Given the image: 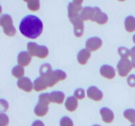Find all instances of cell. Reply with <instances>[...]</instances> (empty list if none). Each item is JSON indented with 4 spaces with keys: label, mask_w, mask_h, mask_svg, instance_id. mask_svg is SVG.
Masks as SVG:
<instances>
[{
    "label": "cell",
    "mask_w": 135,
    "mask_h": 126,
    "mask_svg": "<svg viewBox=\"0 0 135 126\" xmlns=\"http://www.w3.org/2000/svg\"><path fill=\"white\" fill-rule=\"evenodd\" d=\"M21 34L30 39H36L43 31V23L40 18L32 14L24 17L19 24Z\"/></svg>",
    "instance_id": "6da1fadb"
},
{
    "label": "cell",
    "mask_w": 135,
    "mask_h": 126,
    "mask_svg": "<svg viewBox=\"0 0 135 126\" xmlns=\"http://www.w3.org/2000/svg\"><path fill=\"white\" fill-rule=\"evenodd\" d=\"M51 102L50 93H45L40 94L39 101L34 108V114L39 117L46 115L49 110L48 105Z\"/></svg>",
    "instance_id": "7a4b0ae2"
},
{
    "label": "cell",
    "mask_w": 135,
    "mask_h": 126,
    "mask_svg": "<svg viewBox=\"0 0 135 126\" xmlns=\"http://www.w3.org/2000/svg\"><path fill=\"white\" fill-rule=\"evenodd\" d=\"M28 52L32 56H37L40 59H45L49 54V50L45 45H39L34 42L27 44Z\"/></svg>",
    "instance_id": "3957f363"
},
{
    "label": "cell",
    "mask_w": 135,
    "mask_h": 126,
    "mask_svg": "<svg viewBox=\"0 0 135 126\" xmlns=\"http://www.w3.org/2000/svg\"><path fill=\"white\" fill-rule=\"evenodd\" d=\"M41 77H42V79L44 80L47 87H51L54 86L59 81L65 80L67 77V74L65 72L61 70H55L48 76Z\"/></svg>",
    "instance_id": "277c9868"
},
{
    "label": "cell",
    "mask_w": 135,
    "mask_h": 126,
    "mask_svg": "<svg viewBox=\"0 0 135 126\" xmlns=\"http://www.w3.org/2000/svg\"><path fill=\"white\" fill-rule=\"evenodd\" d=\"M0 25L3 28L4 33L8 36H13L16 34L12 17L8 14H4L0 18Z\"/></svg>",
    "instance_id": "5b68a950"
},
{
    "label": "cell",
    "mask_w": 135,
    "mask_h": 126,
    "mask_svg": "<svg viewBox=\"0 0 135 126\" xmlns=\"http://www.w3.org/2000/svg\"><path fill=\"white\" fill-rule=\"evenodd\" d=\"M83 1L82 0H73L70 2L67 6V10H68V17L69 19L75 18L80 15L79 13L83 10L82 3Z\"/></svg>",
    "instance_id": "8992f818"
},
{
    "label": "cell",
    "mask_w": 135,
    "mask_h": 126,
    "mask_svg": "<svg viewBox=\"0 0 135 126\" xmlns=\"http://www.w3.org/2000/svg\"><path fill=\"white\" fill-rule=\"evenodd\" d=\"M133 68L131 62L129 59H121L117 66L119 75L121 77H126Z\"/></svg>",
    "instance_id": "52a82bcc"
},
{
    "label": "cell",
    "mask_w": 135,
    "mask_h": 126,
    "mask_svg": "<svg viewBox=\"0 0 135 126\" xmlns=\"http://www.w3.org/2000/svg\"><path fill=\"white\" fill-rule=\"evenodd\" d=\"M71 23L73 25L74 34L77 38H80L84 34V20L81 18L80 15L75 18L70 19Z\"/></svg>",
    "instance_id": "ba28073f"
},
{
    "label": "cell",
    "mask_w": 135,
    "mask_h": 126,
    "mask_svg": "<svg viewBox=\"0 0 135 126\" xmlns=\"http://www.w3.org/2000/svg\"><path fill=\"white\" fill-rule=\"evenodd\" d=\"M102 45V40L98 37H92L86 41V49L89 51H95L100 49Z\"/></svg>",
    "instance_id": "9c48e42d"
},
{
    "label": "cell",
    "mask_w": 135,
    "mask_h": 126,
    "mask_svg": "<svg viewBox=\"0 0 135 126\" xmlns=\"http://www.w3.org/2000/svg\"><path fill=\"white\" fill-rule=\"evenodd\" d=\"M17 86L26 92H30L34 88V85L31 80L26 77H21L17 81Z\"/></svg>",
    "instance_id": "30bf717a"
},
{
    "label": "cell",
    "mask_w": 135,
    "mask_h": 126,
    "mask_svg": "<svg viewBox=\"0 0 135 126\" xmlns=\"http://www.w3.org/2000/svg\"><path fill=\"white\" fill-rule=\"evenodd\" d=\"M87 96L94 101H100L103 98V93L97 87L91 86L87 89Z\"/></svg>",
    "instance_id": "8fae6325"
},
{
    "label": "cell",
    "mask_w": 135,
    "mask_h": 126,
    "mask_svg": "<svg viewBox=\"0 0 135 126\" xmlns=\"http://www.w3.org/2000/svg\"><path fill=\"white\" fill-rule=\"evenodd\" d=\"M94 8V14L93 22H96L99 24H104L108 20V17L105 13H103L99 7Z\"/></svg>",
    "instance_id": "7c38bea8"
},
{
    "label": "cell",
    "mask_w": 135,
    "mask_h": 126,
    "mask_svg": "<svg viewBox=\"0 0 135 126\" xmlns=\"http://www.w3.org/2000/svg\"><path fill=\"white\" fill-rule=\"evenodd\" d=\"M100 72L103 77L109 79V80L113 79L115 76V71L113 67L110 65H108V64L103 65L100 68Z\"/></svg>",
    "instance_id": "4fadbf2b"
},
{
    "label": "cell",
    "mask_w": 135,
    "mask_h": 126,
    "mask_svg": "<svg viewBox=\"0 0 135 126\" xmlns=\"http://www.w3.org/2000/svg\"><path fill=\"white\" fill-rule=\"evenodd\" d=\"M100 113L104 122L107 123H110L113 122L114 119V113L111 109L106 107H103L100 109Z\"/></svg>",
    "instance_id": "5bb4252c"
},
{
    "label": "cell",
    "mask_w": 135,
    "mask_h": 126,
    "mask_svg": "<svg viewBox=\"0 0 135 126\" xmlns=\"http://www.w3.org/2000/svg\"><path fill=\"white\" fill-rule=\"evenodd\" d=\"M32 60V56L26 51H22L19 52L17 57V62L18 64L22 66H26L30 63Z\"/></svg>",
    "instance_id": "9a60e30c"
},
{
    "label": "cell",
    "mask_w": 135,
    "mask_h": 126,
    "mask_svg": "<svg viewBox=\"0 0 135 126\" xmlns=\"http://www.w3.org/2000/svg\"><path fill=\"white\" fill-rule=\"evenodd\" d=\"M94 14V8L91 7H85L80 13V17L84 21L93 20Z\"/></svg>",
    "instance_id": "2e32d148"
},
{
    "label": "cell",
    "mask_w": 135,
    "mask_h": 126,
    "mask_svg": "<svg viewBox=\"0 0 135 126\" xmlns=\"http://www.w3.org/2000/svg\"><path fill=\"white\" fill-rule=\"evenodd\" d=\"M90 56V51L87 50L86 49H83L78 52L77 60L79 64H82V65H84V64H86Z\"/></svg>",
    "instance_id": "e0dca14e"
},
{
    "label": "cell",
    "mask_w": 135,
    "mask_h": 126,
    "mask_svg": "<svg viewBox=\"0 0 135 126\" xmlns=\"http://www.w3.org/2000/svg\"><path fill=\"white\" fill-rule=\"evenodd\" d=\"M66 109L69 112H74L78 107V100L75 96H71L67 98L65 103Z\"/></svg>",
    "instance_id": "ac0fdd59"
},
{
    "label": "cell",
    "mask_w": 135,
    "mask_h": 126,
    "mask_svg": "<svg viewBox=\"0 0 135 126\" xmlns=\"http://www.w3.org/2000/svg\"><path fill=\"white\" fill-rule=\"evenodd\" d=\"M51 102L57 104H62L65 99V94L61 91H52L50 93Z\"/></svg>",
    "instance_id": "d6986e66"
},
{
    "label": "cell",
    "mask_w": 135,
    "mask_h": 126,
    "mask_svg": "<svg viewBox=\"0 0 135 126\" xmlns=\"http://www.w3.org/2000/svg\"><path fill=\"white\" fill-rule=\"evenodd\" d=\"M125 30L128 32H133L135 31V17L133 16H128L125 20Z\"/></svg>",
    "instance_id": "ffe728a7"
},
{
    "label": "cell",
    "mask_w": 135,
    "mask_h": 126,
    "mask_svg": "<svg viewBox=\"0 0 135 126\" xmlns=\"http://www.w3.org/2000/svg\"><path fill=\"white\" fill-rule=\"evenodd\" d=\"M33 85H34V89L36 91H40L45 90L47 87L44 80L40 76L34 80Z\"/></svg>",
    "instance_id": "44dd1931"
},
{
    "label": "cell",
    "mask_w": 135,
    "mask_h": 126,
    "mask_svg": "<svg viewBox=\"0 0 135 126\" xmlns=\"http://www.w3.org/2000/svg\"><path fill=\"white\" fill-rule=\"evenodd\" d=\"M52 72V67L48 63L42 64L40 67V74L41 77H46Z\"/></svg>",
    "instance_id": "7402d4cb"
},
{
    "label": "cell",
    "mask_w": 135,
    "mask_h": 126,
    "mask_svg": "<svg viewBox=\"0 0 135 126\" xmlns=\"http://www.w3.org/2000/svg\"><path fill=\"white\" fill-rule=\"evenodd\" d=\"M11 73L14 77H17V78H21V77H22V76L25 74V69L22 66H15L12 70Z\"/></svg>",
    "instance_id": "603a6c76"
},
{
    "label": "cell",
    "mask_w": 135,
    "mask_h": 126,
    "mask_svg": "<svg viewBox=\"0 0 135 126\" xmlns=\"http://www.w3.org/2000/svg\"><path fill=\"white\" fill-rule=\"evenodd\" d=\"M123 116L129 122L135 124V110L131 108L127 109L124 112Z\"/></svg>",
    "instance_id": "cb8c5ba5"
},
{
    "label": "cell",
    "mask_w": 135,
    "mask_h": 126,
    "mask_svg": "<svg viewBox=\"0 0 135 126\" xmlns=\"http://www.w3.org/2000/svg\"><path fill=\"white\" fill-rule=\"evenodd\" d=\"M28 9L32 11H36L40 9V1L38 0H30L26 1Z\"/></svg>",
    "instance_id": "d4e9b609"
},
{
    "label": "cell",
    "mask_w": 135,
    "mask_h": 126,
    "mask_svg": "<svg viewBox=\"0 0 135 126\" xmlns=\"http://www.w3.org/2000/svg\"><path fill=\"white\" fill-rule=\"evenodd\" d=\"M118 52L121 59H129V56H131V50L125 47H120L118 49Z\"/></svg>",
    "instance_id": "484cf974"
},
{
    "label": "cell",
    "mask_w": 135,
    "mask_h": 126,
    "mask_svg": "<svg viewBox=\"0 0 135 126\" xmlns=\"http://www.w3.org/2000/svg\"><path fill=\"white\" fill-rule=\"evenodd\" d=\"M60 126H74L72 119L67 116H64L61 119Z\"/></svg>",
    "instance_id": "4316f807"
},
{
    "label": "cell",
    "mask_w": 135,
    "mask_h": 126,
    "mask_svg": "<svg viewBox=\"0 0 135 126\" xmlns=\"http://www.w3.org/2000/svg\"><path fill=\"white\" fill-rule=\"evenodd\" d=\"M74 96L76 97L77 99L81 100L85 97V91L83 89L80 88V89H77L75 90V93H74Z\"/></svg>",
    "instance_id": "83f0119b"
},
{
    "label": "cell",
    "mask_w": 135,
    "mask_h": 126,
    "mask_svg": "<svg viewBox=\"0 0 135 126\" xmlns=\"http://www.w3.org/2000/svg\"><path fill=\"white\" fill-rule=\"evenodd\" d=\"M9 122V119L7 116L1 112L0 114V126H7Z\"/></svg>",
    "instance_id": "f1b7e54d"
},
{
    "label": "cell",
    "mask_w": 135,
    "mask_h": 126,
    "mask_svg": "<svg viewBox=\"0 0 135 126\" xmlns=\"http://www.w3.org/2000/svg\"><path fill=\"white\" fill-rule=\"evenodd\" d=\"M127 83L131 87H135V75L131 74L127 77Z\"/></svg>",
    "instance_id": "f546056e"
},
{
    "label": "cell",
    "mask_w": 135,
    "mask_h": 126,
    "mask_svg": "<svg viewBox=\"0 0 135 126\" xmlns=\"http://www.w3.org/2000/svg\"><path fill=\"white\" fill-rule=\"evenodd\" d=\"M9 108V104L4 99H1V112H5Z\"/></svg>",
    "instance_id": "4dcf8cb0"
},
{
    "label": "cell",
    "mask_w": 135,
    "mask_h": 126,
    "mask_svg": "<svg viewBox=\"0 0 135 126\" xmlns=\"http://www.w3.org/2000/svg\"><path fill=\"white\" fill-rule=\"evenodd\" d=\"M131 63L133 68H135V46L132 47L131 49Z\"/></svg>",
    "instance_id": "1f68e13d"
},
{
    "label": "cell",
    "mask_w": 135,
    "mask_h": 126,
    "mask_svg": "<svg viewBox=\"0 0 135 126\" xmlns=\"http://www.w3.org/2000/svg\"><path fill=\"white\" fill-rule=\"evenodd\" d=\"M32 126H45L44 123L40 120H36L32 124Z\"/></svg>",
    "instance_id": "d6a6232c"
},
{
    "label": "cell",
    "mask_w": 135,
    "mask_h": 126,
    "mask_svg": "<svg viewBox=\"0 0 135 126\" xmlns=\"http://www.w3.org/2000/svg\"><path fill=\"white\" fill-rule=\"evenodd\" d=\"M133 42H134V44H135V34L133 35Z\"/></svg>",
    "instance_id": "836d02e7"
},
{
    "label": "cell",
    "mask_w": 135,
    "mask_h": 126,
    "mask_svg": "<svg viewBox=\"0 0 135 126\" xmlns=\"http://www.w3.org/2000/svg\"><path fill=\"white\" fill-rule=\"evenodd\" d=\"M92 126H101V125H94Z\"/></svg>",
    "instance_id": "e575fe53"
},
{
    "label": "cell",
    "mask_w": 135,
    "mask_h": 126,
    "mask_svg": "<svg viewBox=\"0 0 135 126\" xmlns=\"http://www.w3.org/2000/svg\"><path fill=\"white\" fill-rule=\"evenodd\" d=\"M131 126H135V124H133V125H131Z\"/></svg>",
    "instance_id": "d590c367"
}]
</instances>
